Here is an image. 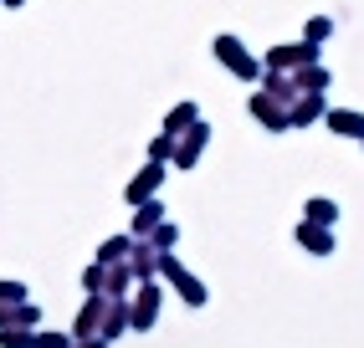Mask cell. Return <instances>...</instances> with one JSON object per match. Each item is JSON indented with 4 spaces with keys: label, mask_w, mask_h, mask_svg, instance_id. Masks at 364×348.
<instances>
[{
    "label": "cell",
    "mask_w": 364,
    "mask_h": 348,
    "mask_svg": "<svg viewBox=\"0 0 364 348\" xmlns=\"http://www.w3.org/2000/svg\"><path fill=\"white\" fill-rule=\"evenodd\" d=\"M298 241H303V246H313L318 256H328V251H333V236H328V231L318 226V220H308V226H298Z\"/></svg>",
    "instance_id": "cell-2"
},
{
    "label": "cell",
    "mask_w": 364,
    "mask_h": 348,
    "mask_svg": "<svg viewBox=\"0 0 364 348\" xmlns=\"http://www.w3.org/2000/svg\"><path fill=\"white\" fill-rule=\"evenodd\" d=\"M159 180H164V169H159V164H154V169H149V174H139V180H134V185H129V200H144V195H149V190H154V185H159Z\"/></svg>",
    "instance_id": "cell-4"
},
{
    "label": "cell",
    "mask_w": 364,
    "mask_h": 348,
    "mask_svg": "<svg viewBox=\"0 0 364 348\" xmlns=\"http://www.w3.org/2000/svg\"><path fill=\"white\" fill-rule=\"evenodd\" d=\"M149 317H154V287H144L139 308H134V322H139V328H149Z\"/></svg>",
    "instance_id": "cell-8"
},
{
    "label": "cell",
    "mask_w": 364,
    "mask_h": 348,
    "mask_svg": "<svg viewBox=\"0 0 364 348\" xmlns=\"http://www.w3.org/2000/svg\"><path fill=\"white\" fill-rule=\"evenodd\" d=\"M77 348H108V343H103V338H92V343H77Z\"/></svg>",
    "instance_id": "cell-19"
},
{
    "label": "cell",
    "mask_w": 364,
    "mask_h": 348,
    "mask_svg": "<svg viewBox=\"0 0 364 348\" xmlns=\"http://www.w3.org/2000/svg\"><path fill=\"white\" fill-rule=\"evenodd\" d=\"M221 57L241 72V77H252V72H257V67H252V57H241V52H236V41H221Z\"/></svg>",
    "instance_id": "cell-5"
},
{
    "label": "cell",
    "mask_w": 364,
    "mask_h": 348,
    "mask_svg": "<svg viewBox=\"0 0 364 348\" xmlns=\"http://www.w3.org/2000/svg\"><path fill=\"white\" fill-rule=\"evenodd\" d=\"M21 297H26L21 282H0V303H21Z\"/></svg>",
    "instance_id": "cell-14"
},
{
    "label": "cell",
    "mask_w": 364,
    "mask_h": 348,
    "mask_svg": "<svg viewBox=\"0 0 364 348\" xmlns=\"http://www.w3.org/2000/svg\"><path fill=\"white\" fill-rule=\"evenodd\" d=\"M328 129L333 134H349V138H364V118L359 113H328Z\"/></svg>",
    "instance_id": "cell-3"
},
{
    "label": "cell",
    "mask_w": 364,
    "mask_h": 348,
    "mask_svg": "<svg viewBox=\"0 0 364 348\" xmlns=\"http://www.w3.org/2000/svg\"><path fill=\"white\" fill-rule=\"evenodd\" d=\"M190 118H196V108H180L175 118H169V134H180V129H185V123H190Z\"/></svg>",
    "instance_id": "cell-16"
},
{
    "label": "cell",
    "mask_w": 364,
    "mask_h": 348,
    "mask_svg": "<svg viewBox=\"0 0 364 348\" xmlns=\"http://www.w3.org/2000/svg\"><path fill=\"white\" fill-rule=\"evenodd\" d=\"M200 143H205V129H196V134L185 138V148H180V164H190V159H196V154H200Z\"/></svg>",
    "instance_id": "cell-10"
},
{
    "label": "cell",
    "mask_w": 364,
    "mask_h": 348,
    "mask_svg": "<svg viewBox=\"0 0 364 348\" xmlns=\"http://www.w3.org/2000/svg\"><path fill=\"white\" fill-rule=\"evenodd\" d=\"M293 118H298V123H308V118H318V97H308V103H303V108H298Z\"/></svg>",
    "instance_id": "cell-17"
},
{
    "label": "cell",
    "mask_w": 364,
    "mask_h": 348,
    "mask_svg": "<svg viewBox=\"0 0 364 348\" xmlns=\"http://www.w3.org/2000/svg\"><path fill=\"white\" fill-rule=\"evenodd\" d=\"M154 220H159V205H144L139 210V231H154Z\"/></svg>",
    "instance_id": "cell-15"
},
{
    "label": "cell",
    "mask_w": 364,
    "mask_h": 348,
    "mask_svg": "<svg viewBox=\"0 0 364 348\" xmlns=\"http://www.w3.org/2000/svg\"><path fill=\"white\" fill-rule=\"evenodd\" d=\"M252 108H257V113H262L267 123H272V129H287V113H277L272 103H267V97H257V103H252Z\"/></svg>",
    "instance_id": "cell-9"
},
{
    "label": "cell",
    "mask_w": 364,
    "mask_h": 348,
    "mask_svg": "<svg viewBox=\"0 0 364 348\" xmlns=\"http://www.w3.org/2000/svg\"><path fill=\"white\" fill-rule=\"evenodd\" d=\"M159 266H164V277H175V287L185 292V303H205V287H200L196 277H190V271H185L175 256H159Z\"/></svg>",
    "instance_id": "cell-1"
},
{
    "label": "cell",
    "mask_w": 364,
    "mask_h": 348,
    "mask_svg": "<svg viewBox=\"0 0 364 348\" xmlns=\"http://www.w3.org/2000/svg\"><path fill=\"white\" fill-rule=\"evenodd\" d=\"M124 251H134V246H129L124 236H113V241L103 246V261H118V256H124Z\"/></svg>",
    "instance_id": "cell-12"
},
{
    "label": "cell",
    "mask_w": 364,
    "mask_h": 348,
    "mask_svg": "<svg viewBox=\"0 0 364 348\" xmlns=\"http://www.w3.org/2000/svg\"><path fill=\"white\" fill-rule=\"evenodd\" d=\"M124 322H129V312H124V308H113L108 322H103V338H118V328H124Z\"/></svg>",
    "instance_id": "cell-11"
},
{
    "label": "cell",
    "mask_w": 364,
    "mask_h": 348,
    "mask_svg": "<svg viewBox=\"0 0 364 348\" xmlns=\"http://www.w3.org/2000/svg\"><path fill=\"white\" fill-rule=\"evenodd\" d=\"M333 215H338L333 200H308V220H318V226H333Z\"/></svg>",
    "instance_id": "cell-6"
},
{
    "label": "cell",
    "mask_w": 364,
    "mask_h": 348,
    "mask_svg": "<svg viewBox=\"0 0 364 348\" xmlns=\"http://www.w3.org/2000/svg\"><path fill=\"white\" fill-rule=\"evenodd\" d=\"M36 348H67V338H62V333H41Z\"/></svg>",
    "instance_id": "cell-18"
},
{
    "label": "cell",
    "mask_w": 364,
    "mask_h": 348,
    "mask_svg": "<svg viewBox=\"0 0 364 348\" xmlns=\"http://www.w3.org/2000/svg\"><path fill=\"white\" fill-rule=\"evenodd\" d=\"M0 343H6V348H36V338H26V333H16V328H11V333H0Z\"/></svg>",
    "instance_id": "cell-13"
},
{
    "label": "cell",
    "mask_w": 364,
    "mask_h": 348,
    "mask_svg": "<svg viewBox=\"0 0 364 348\" xmlns=\"http://www.w3.org/2000/svg\"><path fill=\"white\" fill-rule=\"evenodd\" d=\"M98 317H103V303L92 297V303H87V308L77 312V338H82V333H92V322H98Z\"/></svg>",
    "instance_id": "cell-7"
}]
</instances>
